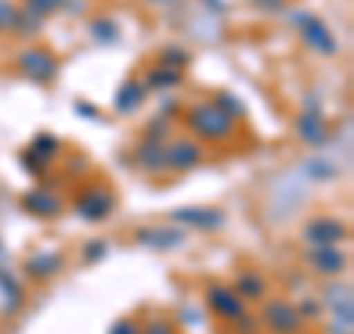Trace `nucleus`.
Segmentation results:
<instances>
[{
    "label": "nucleus",
    "mask_w": 354,
    "mask_h": 334,
    "mask_svg": "<svg viewBox=\"0 0 354 334\" xmlns=\"http://www.w3.org/2000/svg\"><path fill=\"white\" fill-rule=\"evenodd\" d=\"M186 125H189L201 139H225L234 133V118H230L225 109H218L216 104L192 107L189 116H186Z\"/></svg>",
    "instance_id": "obj_1"
},
{
    "label": "nucleus",
    "mask_w": 354,
    "mask_h": 334,
    "mask_svg": "<svg viewBox=\"0 0 354 334\" xmlns=\"http://www.w3.org/2000/svg\"><path fill=\"white\" fill-rule=\"evenodd\" d=\"M74 210H77V216L86 222H104L115 210V195L109 186H88V189H83V195L77 198Z\"/></svg>",
    "instance_id": "obj_2"
},
{
    "label": "nucleus",
    "mask_w": 354,
    "mask_h": 334,
    "mask_svg": "<svg viewBox=\"0 0 354 334\" xmlns=\"http://www.w3.org/2000/svg\"><path fill=\"white\" fill-rule=\"evenodd\" d=\"M292 21L298 24V33H301V39H304L316 53H322V57H334V53H337V39H334V33L328 30L325 21H319V18H313V15H304V12L292 15Z\"/></svg>",
    "instance_id": "obj_3"
},
{
    "label": "nucleus",
    "mask_w": 354,
    "mask_h": 334,
    "mask_svg": "<svg viewBox=\"0 0 354 334\" xmlns=\"http://www.w3.org/2000/svg\"><path fill=\"white\" fill-rule=\"evenodd\" d=\"M346 237H348V228L334 216H316L304 225V240L310 246H337Z\"/></svg>",
    "instance_id": "obj_4"
},
{
    "label": "nucleus",
    "mask_w": 354,
    "mask_h": 334,
    "mask_svg": "<svg viewBox=\"0 0 354 334\" xmlns=\"http://www.w3.org/2000/svg\"><path fill=\"white\" fill-rule=\"evenodd\" d=\"M263 319H266V326L272 328V334H295L301 328V314H298V308L283 302V299H274V302L266 305Z\"/></svg>",
    "instance_id": "obj_5"
},
{
    "label": "nucleus",
    "mask_w": 354,
    "mask_h": 334,
    "mask_svg": "<svg viewBox=\"0 0 354 334\" xmlns=\"http://www.w3.org/2000/svg\"><path fill=\"white\" fill-rule=\"evenodd\" d=\"M18 65L27 77H32V80H39V83H50L53 77H57V60L44 48H27L18 57Z\"/></svg>",
    "instance_id": "obj_6"
},
{
    "label": "nucleus",
    "mask_w": 354,
    "mask_h": 334,
    "mask_svg": "<svg viewBox=\"0 0 354 334\" xmlns=\"http://www.w3.org/2000/svg\"><path fill=\"white\" fill-rule=\"evenodd\" d=\"M207 305L209 310H213L216 317L221 319H239V317H245V305H242V299L236 296L234 287H221V284H213L207 290Z\"/></svg>",
    "instance_id": "obj_7"
},
{
    "label": "nucleus",
    "mask_w": 354,
    "mask_h": 334,
    "mask_svg": "<svg viewBox=\"0 0 354 334\" xmlns=\"http://www.w3.org/2000/svg\"><path fill=\"white\" fill-rule=\"evenodd\" d=\"M174 222H180V225H192L198 231H218L225 228V210H216V207H180L171 213Z\"/></svg>",
    "instance_id": "obj_8"
},
{
    "label": "nucleus",
    "mask_w": 354,
    "mask_h": 334,
    "mask_svg": "<svg viewBox=\"0 0 354 334\" xmlns=\"http://www.w3.org/2000/svg\"><path fill=\"white\" fill-rule=\"evenodd\" d=\"M295 130L310 148H325L328 146V128H325L322 113H319L316 104H310L307 113H301L295 118Z\"/></svg>",
    "instance_id": "obj_9"
},
{
    "label": "nucleus",
    "mask_w": 354,
    "mask_h": 334,
    "mask_svg": "<svg viewBox=\"0 0 354 334\" xmlns=\"http://www.w3.org/2000/svg\"><path fill=\"white\" fill-rule=\"evenodd\" d=\"M201 160H204V151L192 139H174L171 146H165V163H169V169L189 172Z\"/></svg>",
    "instance_id": "obj_10"
},
{
    "label": "nucleus",
    "mask_w": 354,
    "mask_h": 334,
    "mask_svg": "<svg viewBox=\"0 0 354 334\" xmlns=\"http://www.w3.org/2000/svg\"><path fill=\"white\" fill-rule=\"evenodd\" d=\"M307 263L322 275H339L348 266V254L339 252L337 246H313L307 254Z\"/></svg>",
    "instance_id": "obj_11"
},
{
    "label": "nucleus",
    "mask_w": 354,
    "mask_h": 334,
    "mask_svg": "<svg viewBox=\"0 0 354 334\" xmlns=\"http://www.w3.org/2000/svg\"><path fill=\"white\" fill-rule=\"evenodd\" d=\"M21 207H24L27 213H32V216L53 219L62 210V202L53 193H48V189H32V193H27L24 198H21Z\"/></svg>",
    "instance_id": "obj_12"
},
{
    "label": "nucleus",
    "mask_w": 354,
    "mask_h": 334,
    "mask_svg": "<svg viewBox=\"0 0 354 334\" xmlns=\"http://www.w3.org/2000/svg\"><path fill=\"white\" fill-rule=\"evenodd\" d=\"M136 237L145 243V246L151 249H157V252H171L177 246H183V234L180 231H174V228H145V231H139Z\"/></svg>",
    "instance_id": "obj_13"
},
{
    "label": "nucleus",
    "mask_w": 354,
    "mask_h": 334,
    "mask_svg": "<svg viewBox=\"0 0 354 334\" xmlns=\"http://www.w3.org/2000/svg\"><path fill=\"white\" fill-rule=\"evenodd\" d=\"M136 160L145 172H165L169 163H165V146L160 139H145L142 146L136 148Z\"/></svg>",
    "instance_id": "obj_14"
},
{
    "label": "nucleus",
    "mask_w": 354,
    "mask_h": 334,
    "mask_svg": "<svg viewBox=\"0 0 354 334\" xmlns=\"http://www.w3.org/2000/svg\"><path fill=\"white\" fill-rule=\"evenodd\" d=\"M62 270V254L59 252H39L27 261V272L36 278V281H44V278H53Z\"/></svg>",
    "instance_id": "obj_15"
},
{
    "label": "nucleus",
    "mask_w": 354,
    "mask_h": 334,
    "mask_svg": "<svg viewBox=\"0 0 354 334\" xmlns=\"http://www.w3.org/2000/svg\"><path fill=\"white\" fill-rule=\"evenodd\" d=\"M142 101H145V89H142L136 80H127L115 95V109L118 113H124V116H130V113H136V109L142 107Z\"/></svg>",
    "instance_id": "obj_16"
},
{
    "label": "nucleus",
    "mask_w": 354,
    "mask_h": 334,
    "mask_svg": "<svg viewBox=\"0 0 354 334\" xmlns=\"http://www.w3.org/2000/svg\"><path fill=\"white\" fill-rule=\"evenodd\" d=\"M236 296L239 299H263L266 296V281L257 275V272H242L236 278Z\"/></svg>",
    "instance_id": "obj_17"
},
{
    "label": "nucleus",
    "mask_w": 354,
    "mask_h": 334,
    "mask_svg": "<svg viewBox=\"0 0 354 334\" xmlns=\"http://www.w3.org/2000/svg\"><path fill=\"white\" fill-rule=\"evenodd\" d=\"M32 154H36V160L39 163H48L53 160L59 154V142L57 137H50V133H41V137L32 139Z\"/></svg>",
    "instance_id": "obj_18"
},
{
    "label": "nucleus",
    "mask_w": 354,
    "mask_h": 334,
    "mask_svg": "<svg viewBox=\"0 0 354 334\" xmlns=\"http://www.w3.org/2000/svg\"><path fill=\"white\" fill-rule=\"evenodd\" d=\"M180 80H183V74L174 71V69H165V65L148 74V86H153V89H171V86H177Z\"/></svg>",
    "instance_id": "obj_19"
},
{
    "label": "nucleus",
    "mask_w": 354,
    "mask_h": 334,
    "mask_svg": "<svg viewBox=\"0 0 354 334\" xmlns=\"http://www.w3.org/2000/svg\"><path fill=\"white\" fill-rule=\"evenodd\" d=\"M65 6H68V0H27V9L39 18L59 12V9H65Z\"/></svg>",
    "instance_id": "obj_20"
},
{
    "label": "nucleus",
    "mask_w": 354,
    "mask_h": 334,
    "mask_svg": "<svg viewBox=\"0 0 354 334\" xmlns=\"http://www.w3.org/2000/svg\"><path fill=\"white\" fill-rule=\"evenodd\" d=\"M162 65L165 69H174V71H180L189 65V53H186L183 48H165L162 53Z\"/></svg>",
    "instance_id": "obj_21"
},
{
    "label": "nucleus",
    "mask_w": 354,
    "mask_h": 334,
    "mask_svg": "<svg viewBox=\"0 0 354 334\" xmlns=\"http://www.w3.org/2000/svg\"><path fill=\"white\" fill-rule=\"evenodd\" d=\"M0 287H3V293L9 296V310H15L21 305V299H24V296H21L18 281H15V278H9L3 270H0Z\"/></svg>",
    "instance_id": "obj_22"
},
{
    "label": "nucleus",
    "mask_w": 354,
    "mask_h": 334,
    "mask_svg": "<svg viewBox=\"0 0 354 334\" xmlns=\"http://www.w3.org/2000/svg\"><path fill=\"white\" fill-rule=\"evenodd\" d=\"M15 24H18V9H15V3H9V0H0V33L15 30Z\"/></svg>",
    "instance_id": "obj_23"
},
{
    "label": "nucleus",
    "mask_w": 354,
    "mask_h": 334,
    "mask_svg": "<svg viewBox=\"0 0 354 334\" xmlns=\"http://www.w3.org/2000/svg\"><path fill=\"white\" fill-rule=\"evenodd\" d=\"M39 24H41V18H39V15H32L30 9H24V12H18V24H15V30L21 33V36H32V33H39Z\"/></svg>",
    "instance_id": "obj_24"
},
{
    "label": "nucleus",
    "mask_w": 354,
    "mask_h": 334,
    "mask_svg": "<svg viewBox=\"0 0 354 334\" xmlns=\"http://www.w3.org/2000/svg\"><path fill=\"white\" fill-rule=\"evenodd\" d=\"M92 33H95L97 42H115V39H118V30H115L113 21H95Z\"/></svg>",
    "instance_id": "obj_25"
},
{
    "label": "nucleus",
    "mask_w": 354,
    "mask_h": 334,
    "mask_svg": "<svg viewBox=\"0 0 354 334\" xmlns=\"http://www.w3.org/2000/svg\"><path fill=\"white\" fill-rule=\"evenodd\" d=\"M307 169H310V175H313V177H319V181H328V177L337 175V169L330 163H307Z\"/></svg>",
    "instance_id": "obj_26"
},
{
    "label": "nucleus",
    "mask_w": 354,
    "mask_h": 334,
    "mask_svg": "<svg viewBox=\"0 0 354 334\" xmlns=\"http://www.w3.org/2000/svg\"><path fill=\"white\" fill-rule=\"evenodd\" d=\"M142 334H174V326L169 319H153V322H148V328Z\"/></svg>",
    "instance_id": "obj_27"
},
{
    "label": "nucleus",
    "mask_w": 354,
    "mask_h": 334,
    "mask_svg": "<svg viewBox=\"0 0 354 334\" xmlns=\"http://www.w3.org/2000/svg\"><path fill=\"white\" fill-rule=\"evenodd\" d=\"M109 334H142V331H139V326L133 319H118Z\"/></svg>",
    "instance_id": "obj_28"
},
{
    "label": "nucleus",
    "mask_w": 354,
    "mask_h": 334,
    "mask_svg": "<svg viewBox=\"0 0 354 334\" xmlns=\"http://www.w3.org/2000/svg\"><path fill=\"white\" fill-rule=\"evenodd\" d=\"M86 261H97V258H101V254H106V243H101V240H97V243H92V246H86Z\"/></svg>",
    "instance_id": "obj_29"
},
{
    "label": "nucleus",
    "mask_w": 354,
    "mask_h": 334,
    "mask_svg": "<svg viewBox=\"0 0 354 334\" xmlns=\"http://www.w3.org/2000/svg\"><path fill=\"white\" fill-rule=\"evenodd\" d=\"M257 6H263V9H272V12H278V9L283 6V0H254Z\"/></svg>",
    "instance_id": "obj_30"
},
{
    "label": "nucleus",
    "mask_w": 354,
    "mask_h": 334,
    "mask_svg": "<svg viewBox=\"0 0 354 334\" xmlns=\"http://www.w3.org/2000/svg\"><path fill=\"white\" fill-rule=\"evenodd\" d=\"M298 314H301V317H316L319 308H316V302H304L301 308H298Z\"/></svg>",
    "instance_id": "obj_31"
},
{
    "label": "nucleus",
    "mask_w": 354,
    "mask_h": 334,
    "mask_svg": "<svg viewBox=\"0 0 354 334\" xmlns=\"http://www.w3.org/2000/svg\"><path fill=\"white\" fill-rule=\"evenodd\" d=\"M77 113H83V116H92V118H95V116H97V109H95L92 104H77Z\"/></svg>",
    "instance_id": "obj_32"
}]
</instances>
